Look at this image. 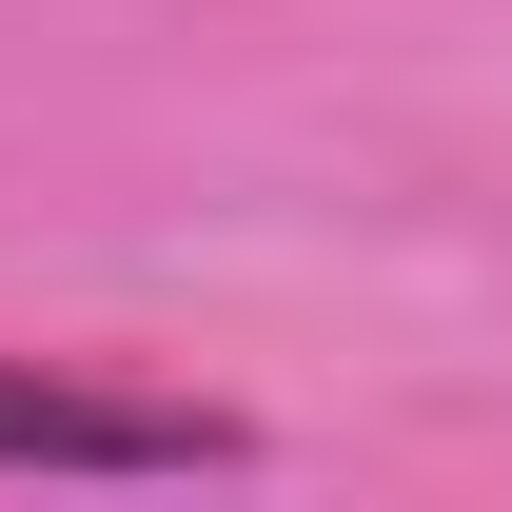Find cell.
I'll return each instance as SVG.
<instances>
[{
    "label": "cell",
    "mask_w": 512,
    "mask_h": 512,
    "mask_svg": "<svg viewBox=\"0 0 512 512\" xmlns=\"http://www.w3.org/2000/svg\"><path fill=\"white\" fill-rule=\"evenodd\" d=\"M237 414L197 394H119V375H60V355H0V473H237Z\"/></svg>",
    "instance_id": "1"
}]
</instances>
